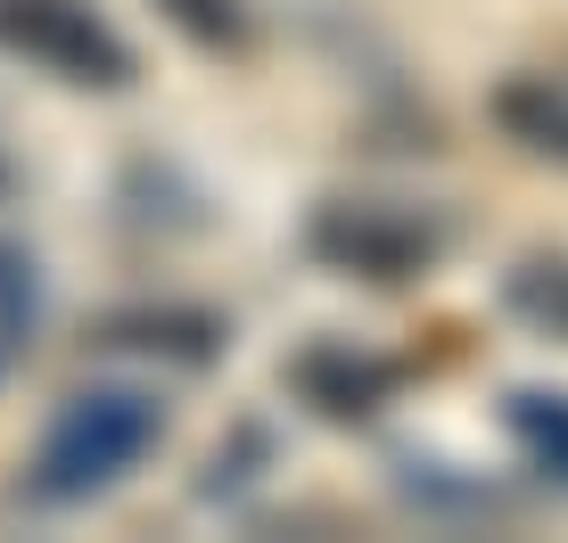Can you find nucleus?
I'll list each match as a JSON object with an SVG mask.
<instances>
[{"label": "nucleus", "instance_id": "1", "mask_svg": "<svg viewBox=\"0 0 568 543\" xmlns=\"http://www.w3.org/2000/svg\"><path fill=\"white\" fill-rule=\"evenodd\" d=\"M156 437H165V403H156L149 387H83V396L58 403L42 453H33V470H26V494L50 502V511L100 502L156 453Z\"/></svg>", "mask_w": 568, "mask_h": 543}, {"label": "nucleus", "instance_id": "2", "mask_svg": "<svg viewBox=\"0 0 568 543\" xmlns=\"http://www.w3.org/2000/svg\"><path fill=\"white\" fill-rule=\"evenodd\" d=\"M305 247L329 272H346V280L396 288V280H420V272L445 264L454 215H445V206H420V198H329L322 215L305 223Z\"/></svg>", "mask_w": 568, "mask_h": 543}, {"label": "nucleus", "instance_id": "3", "mask_svg": "<svg viewBox=\"0 0 568 543\" xmlns=\"http://www.w3.org/2000/svg\"><path fill=\"white\" fill-rule=\"evenodd\" d=\"M0 50L74 91H132L141 58L91 0H0Z\"/></svg>", "mask_w": 568, "mask_h": 543}, {"label": "nucleus", "instance_id": "4", "mask_svg": "<svg viewBox=\"0 0 568 543\" xmlns=\"http://www.w3.org/2000/svg\"><path fill=\"white\" fill-rule=\"evenodd\" d=\"M288 387H297L322 420H371L404 387V362L363 355V346H346V338H322V346H305V355L288 362Z\"/></svg>", "mask_w": 568, "mask_h": 543}, {"label": "nucleus", "instance_id": "5", "mask_svg": "<svg viewBox=\"0 0 568 543\" xmlns=\"http://www.w3.org/2000/svg\"><path fill=\"white\" fill-rule=\"evenodd\" d=\"M91 338H100L108 355H156V362H182V371H206L231 329L214 314H199V305H124V314H108Z\"/></svg>", "mask_w": 568, "mask_h": 543}, {"label": "nucleus", "instance_id": "6", "mask_svg": "<svg viewBox=\"0 0 568 543\" xmlns=\"http://www.w3.org/2000/svg\"><path fill=\"white\" fill-rule=\"evenodd\" d=\"M495 124L511 132L527 157L568 165V74H511L495 91Z\"/></svg>", "mask_w": 568, "mask_h": 543}, {"label": "nucleus", "instance_id": "7", "mask_svg": "<svg viewBox=\"0 0 568 543\" xmlns=\"http://www.w3.org/2000/svg\"><path fill=\"white\" fill-rule=\"evenodd\" d=\"M503 429L527 453V470L568 486V387H511L503 396Z\"/></svg>", "mask_w": 568, "mask_h": 543}, {"label": "nucleus", "instance_id": "8", "mask_svg": "<svg viewBox=\"0 0 568 543\" xmlns=\"http://www.w3.org/2000/svg\"><path fill=\"white\" fill-rule=\"evenodd\" d=\"M503 314L568 346V256H519L503 272Z\"/></svg>", "mask_w": 568, "mask_h": 543}, {"label": "nucleus", "instance_id": "9", "mask_svg": "<svg viewBox=\"0 0 568 543\" xmlns=\"http://www.w3.org/2000/svg\"><path fill=\"white\" fill-rule=\"evenodd\" d=\"M33 321H42V280H33V256L17 239H0V379L17 371V355L33 346Z\"/></svg>", "mask_w": 568, "mask_h": 543}, {"label": "nucleus", "instance_id": "10", "mask_svg": "<svg viewBox=\"0 0 568 543\" xmlns=\"http://www.w3.org/2000/svg\"><path fill=\"white\" fill-rule=\"evenodd\" d=\"M199 50H240L247 42V0H156Z\"/></svg>", "mask_w": 568, "mask_h": 543}, {"label": "nucleus", "instance_id": "11", "mask_svg": "<svg viewBox=\"0 0 568 543\" xmlns=\"http://www.w3.org/2000/svg\"><path fill=\"white\" fill-rule=\"evenodd\" d=\"M9 189H17V165H9V157H0V198H9Z\"/></svg>", "mask_w": 568, "mask_h": 543}]
</instances>
